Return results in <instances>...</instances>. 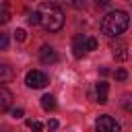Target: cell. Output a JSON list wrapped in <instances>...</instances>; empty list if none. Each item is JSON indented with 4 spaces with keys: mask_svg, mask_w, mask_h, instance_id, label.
<instances>
[{
    "mask_svg": "<svg viewBox=\"0 0 132 132\" xmlns=\"http://www.w3.org/2000/svg\"><path fill=\"white\" fill-rule=\"evenodd\" d=\"M8 19H10V12H8V4H6V2H2V12H0V23L4 25V23H8Z\"/></svg>",
    "mask_w": 132,
    "mask_h": 132,
    "instance_id": "cell-12",
    "label": "cell"
},
{
    "mask_svg": "<svg viewBox=\"0 0 132 132\" xmlns=\"http://www.w3.org/2000/svg\"><path fill=\"white\" fill-rule=\"evenodd\" d=\"M111 56H113L118 62H124V60H128V56H130V52H128V43H126V41H120V39H116V41L111 43Z\"/></svg>",
    "mask_w": 132,
    "mask_h": 132,
    "instance_id": "cell-5",
    "label": "cell"
},
{
    "mask_svg": "<svg viewBox=\"0 0 132 132\" xmlns=\"http://www.w3.org/2000/svg\"><path fill=\"white\" fill-rule=\"evenodd\" d=\"M39 14H41V27L50 33H56L64 27V12L60 10L58 4H52V2H45L41 4L39 8Z\"/></svg>",
    "mask_w": 132,
    "mask_h": 132,
    "instance_id": "cell-2",
    "label": "cell"
},
{
    "mask_svg": "<svg viewBox=\"0 0 132 132\" xmlns=\"http://www.w3.org/2000/svg\"><path fill=\"white\" fill-rule=\"evenodd\" d=\"M41 107H43L45 111L56 109V97H54V95H43V97H41Z\"/></svg>",
    "mask_w": 132,
    "mask_h": 132,
    "instance_id": "cell-11",
    "label": "cell"
},
{
    "mask_svg": "<svg viewBox=\"0 0 132 132\" xmlns=\"http://www.w3.org/2000/svg\"><path fill=\"white\" fill-rule=\"evenodd\" d=\"M72 50H74V56L76 58H82V54L87 50V37L85 35H76L74 41H72Z\"/></svg>",
    "mask_w": 132,
    "mask_h": 132,
    "instance_id": "cell-7",
    "label": "cell"
},
{
    "mask_svg": "<svg viewBox=\"0 0 132 132\" xmlns=\"http://www.w3.org/2000/svg\"><path fill=\"white\" fill-rule=\"evenodd\" d=\"M95 128H97V132H120V130H122L120 124H118L111 116H107V113H103V116L97 118Z\"/></svg>",
    "mask_w": 132,
    "mask_h": 132,
    "instance_id": "cell-4",
    "label": "cell"
},
{
    "mask_svg": "<svg viewBox=\"0 0 132 132\" xmlns=\"http://www.w3.org/2000/svg\"><path fill=\"white\" fill-rule=\"evenodd\" d=\"M87 50H89V52L97 50V39H95V37H87Z\"/></svg>",
    "mask_w": 132,
    "mask_h": 132,
    "instance_id": "cell-16",
    "label": "cell"
},
{
    "mask_svg": "<svg viewBox=\"0 0 132 132\" xmlns=\"http://www.w3.org/2000/svg\"><path fill=\"white\" fill-rule=\"evenodd\" d=\"M116 78H118V80H126V78H128V72H126L124 68H118V70H116Z\"/></svg>",
    "mask_w": 132,
    "mask_h": 132,
    "instance_id": "cell-17",
    "label": "cell"
},
{
    "mask_svg": "<svg viewBox=\"0 0 132 132\" xmlns=\"http://www.w3.org/2000/svg\"><path fill=\"white\" fill-rule=\"evenodd\" d=\"M10 78H12L10 66H8V64H0V82L6 85V82H10Z\"/></svg>",
    "mask_w": 132,
    "mask_h": 132,
    "instance_id": "cell-10",
    "label": "cell"
},
{
    "mask_svg": "<svg viewBox=\"0 0 132 132\" xmlns=\"http://www.w3.org/2000/svg\"><path fill=\"white\" fill-rule=\"evenodd\" d=\"M27 126H29L33 132H43V124L37 122V120H27Z\"/></svg>",
    "mask_w": 132,
    "mask_h": 132,
    "instance_id": "cell-13",
    "label": "cell"
},
{
    "mask_svg": "<svg viewBox=\"0 0 132 132\" xmlns=\"http://www.w3.org/2000/svg\"><path fill=\"white\" fill-rule=\"evenodd\" d=\"M6 45H8V37H6V33H2V35H0V47L6 50Z\"/></svg>",
    "mask_w": 132,
    "mask_h": 132,
    "instance_id": "cell-19",
    "label": "cell"
},
{
    "mask_svg": "<svg viewBox=\"0 0 132 132\" xmlns=\"http://www.w3.org/2000/svg\"><path fill=\"white\" fill-rule=\"evenodd\" d=\"M128 2H130V4H132V0H128Z\"/></svg>",
    "mask_w": 132,
    "mask_h": 132,
    "instance_id": "cell-22",
    "label": "cell"
},
{
    "mask_svg": "<svg viewBox=\"0 0 132 132\" xmlns=\"http://www.w3.org/2000/svg\"><path fill=\"white\" fill-rule=\"evenodd\" d=\"M122 105H124V109H126V111H130V113H132V95H126V97L122 99Z\"/></svg>",
    "mask_w": 132,
    "mask_h": 132,
    "instance_id": "cell-14",
    "label": "cell"
},
{
    "mask_svg": "<svg viewBox=\"0 0 132 132\" xmlns=\"http://www.w3.org/2000/svg\"><path fill=\"white\" fill-rule=\"evenodd\" d=\"M95 2H97V4H101V6H107V4H109V0H95Z\"/></svg>",
    "mask_w": 132,
    "mask_h": 132,
    "instance_id": "cell-21",
    "label": "cell"
},
{
    "mask_svg": "<svg viewBox=\"0 0 132 132\" xmlns=\"http://www.w3.org/2000/svg\"><path fill=\"white\" fill-rule=\"evenodd\" d=\"M58 126H60L58 120H50V122H47V130H58Z\"/></svg>",
    "mask_w": 132,
    "mask_h": 132,
    "instance_id": "cell-20",
    "label": "cell"
},
{
    "mask_svg": "<svg viewBox=\"0 0 132 132\" xmlns=\"http://www.w3.org/2000/svg\"><path fill=\"white\" fill-rule=\"evenodd\" d=\"M107 91H109V85H107L105 80H99V82H97V99H95V101L101 103V105L107 103Z\"/></svg>",
    "mask_w": 132,
    "mask_h": 132,
    "instance_id": "cell-9",
    "label": "cell"
},
{
    "mask_svg": "<svg viewBox=\"0 0 132 132\" xmlns=\"http://www.w3.org/2000/svg\"><path fill=\"white\" fill-rule=\"evenodd\" d=\"M130 25V16L126 10H111L103 16L101 21V31L107 37H118L120 33H124Z\"/></svg>",
    "mask_w": 132,
    "mask_h": 132,
    "instance_id": "cell-1",
    "label": "cell"
},
{
    "mask_svg": "<svg viewBox=\"0 0 132 132\" xmlns=\"http://www.w3.org/2000/svg\"><path fill=\"white\" fill-rule=\"evenodd\" d=\"M39 60H41L43 64H56V62H58V54H56L54 47L43 45V47L39 50Z\"/></svg>",
    "mask_w": 132,
    "mask_h": 132,
    "instance_id": "cell-6",
    "label": "cell"
},
{
    "mask_svg": "<svg viewBox=\"0 0 132 132\" xmlns=\"http://www.w3.org/2000/svg\"><path fill=\"white\" fill-rule=\"evenodd\" d=\"M10 116H12L14 120H19V118H23V109H21V107H14V109H10Z\"/></svg>",
    "mask_w": 132,
    "mask_h": 132,
    "instance_id": "cell-18",
    "label": "cell"
},
{
    "mask_svg": "<svg viewBox=\"0 0 132 132\" xmlns=\"http://www.w3.org/2000/svg\"><path fill=\"white\" fill-rule=\"evenodd\" d=\"M25 82H27L29 89H43V87L50 82V78H47V74L41 72V70H31V72H27Z\"/></svg>",
    "mask_w": 132,
    "mask_h": 132,
    "instance_id": "cell-3",
    "label": "cell"
},
{
    "mask_svg": "<svg viewBox=\"0 0 132 132\" xmlns=\"http://www.w3.org/2000/svg\"><path fill=\"white\" fill-rule=\"evenodd\" d=\"M10 101H12V93L2 85V87H0V109H2V111H8Z\"/></svg>",
    "mask_w": 132,
    "mask_h": 132,
    "instance_id": "cell-8",
    "label": "cell"
},
{
    "mask_svg": "<svg viewBox=\"0 0 132 132\" xmlns=\"http://www.w3.org/2000/svg\"><path fill=\"white\" fill-rule=\"evenodd\" d=\"M14 39H16V41H25V39H27L25 29H16V31H14Z\"/></svg>",
    "mask_w": 132,
    "mask_h": 132,
    "instance_id": "cell-15",
    "label": "cell"
}]
</instances>
